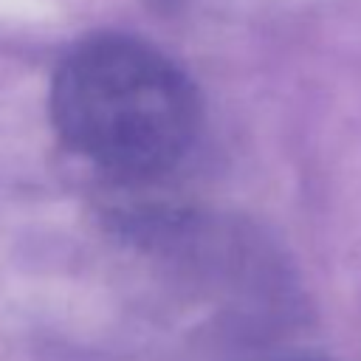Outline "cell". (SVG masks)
I'll return each mask as SVG.
<instances>
[{
    "label": "cell",
    "mask_w": 361,
    "mask_h": 361,
    "mask_svg": "<svg viewBox=\"0 0 361 361\" xmlns=\"http://www.w3.org/2000/svg\"><path fill=\"white\" fill-rule=\"evenodd\" d=\"M265 361H327L319 355H279V358H265Z\"/></svg>",
    "instance_id": "cell-2"
},
{
    "label": "cell",
    "mask_w": 361,
    "mask_h": 361,
    "mask_svg": "<svg viewBox=\"0 0 361 361\" xmlns=\"http://www.w3.org/2000/svg\"><path fill=\"white\" fill-rule=\"evenodd\" d=\"M51 121L71 152L110 180H164L192 152L200 99L161 48L130 34H93L51 76Z\"/></svg>",
    "instance_id": "cell-1"
}]
</instances>
